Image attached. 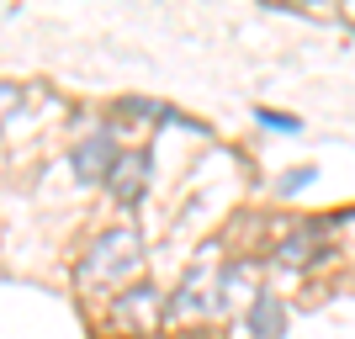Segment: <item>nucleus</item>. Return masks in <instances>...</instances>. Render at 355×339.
Returning a JSON list of instances; mask_svg holds the SVG:
<instances>
[{"label":"nucleus","mask_w":355,"mask_h":339,"mask_svg":"<svg viewBox=\"0 0 355 339\" xmlns=\"http://www.w3.org/2000/svg\"><path fill=\"white\" fill-rule=\"evenodd\" d=\"M282 329H286V308H282V297L260 292V297L250 302V334H254V339H282Z\"/></svg>","instance_id":"nucleus-4"},{"label":"nucleus","mask_w":355,"mask_h":339,"mask_svg":"<svg viewBox=\"0 0 355 339\" xmlns=\"http://www.w3.org/2000/svg\"><path fill=\"white\" fill-rule=\"evenodd\" d=\"M16 106H21V90H16V85H6V80H0V122L11 117Z\"/></svg>","instance_id":"nucleus-7"},{"label":"nucleus","mask_w":355,"mask_h":339,"mask_svg":"<svg viewBox=\"0 0 355 339\" xmlns=\"http://www.w3.org/2000/svg\"><path fill=\"white\" fill-rule=\"evenodd\" d=\"M69 159H74V170H80V180H101L106 170H112V133H90Z\"/></svg>","instance_id":"nucleus-3"},{"label":"nucleus","mask_w":355,"mask_h":339,"mask_svg":"<svg viewBox=\"0 0 355 339\" xmlns=\"http://www.w3.org/2000/svg\"><path fill=\"white\" fill-rule=\"evenodd\" d=\"M138 260H144V238L133 234V228H112L106 238H96L85 254V266H80V286H117V281H128L138 270Z\"/></svg>","instance_id":"nucleus-1"},{"label":"nucleus","mask_w":355,"mask_h":339,"mask_svg":"<svg viewBox=\"0 0 355 339\" xmlns=\"http://www.w3.org/2000/svg\"><path fill=\"white\" fill-rule=\"evenodd\" d=\"M254 117L266 122V128H282V133H297V128H302V122H297L292 112H270V106H260V112H254Z\"/></svg>","instance_id":"nucleus-5"},{"label":"nucleus","mask_w":355,"mask_h":339,"mask_svg":"<svg viewBox=\"0 0 355 339\" xmlns=\"http://www.w3.org/2000/svg\"><path fill=\"white\" fill-rule=\"evenodd\" d=\"M313 175H318V170H292V175L282 180V196H297L302 186H313Z\"/></svg>","instance_id":"nucleus-6"},{"label":"nucleus","mask_w":355,"mask_h":339,"mask_svg":"<svg viewBox=\"0 0 355 339\" xmlns=\"http://www.w3.org/2000/svg\"><path fill=\"white\" fill-rule=\"evenodd\" d=\"M148 170H154V159H148L144 148H133V154L112 159V170H106V186H112V196H117L122 207H133L138 196L148 191Z\"/></svg>","instance_id":"nucleus-2"}]
</instances>
